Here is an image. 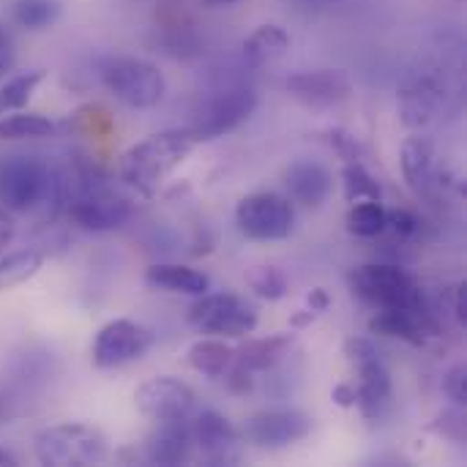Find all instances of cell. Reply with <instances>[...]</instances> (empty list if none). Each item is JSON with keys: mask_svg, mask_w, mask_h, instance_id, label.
I'll return each instance as SVG.
<instances>
[{"mask_svg": "<svg viewBox=\"0 0 467 467\" xmlns=\"http://www.w3.org/2000/svg\"><path fill=\"white\" fill-rule=\"evenodd\" d=\"M287 93L306 107H337L353 96V79L342 68L296 71L285 82Z\"/></svg>", "mask_w": 467, "mask_h": 467, "instance_id": "cell-16", "label": "cell"}, {"mask_svg": "<svg viewBox=\"0 0 467 467\" xmlns=\"http://www.w3.org/2000/svg\"><path fill=\"white\" fill-rule=\"evenodd\" d=\"M441 306H443V312L457 326H465V293H462V285H446V287H441Z\"/></svg>", "mask_w": 467, "mask_h": 467, "instance_id": "cell-34", "label": "cell"}, {"mask_svg": "<svg viewBox=\"0 0 467 467\" xmlns=\"http://www.w3.org/2000/svg\"><path fill=\"white\" fill-rule=\"evenodd\" d=\"M145 285L161 293H178V296H205L211 290V279L189 265L178 263H159L145 271Z\"/></svg>", "mask_w": 467, "mask_h": 467, "instance_id": "cell-21", "label": "cell"}, {"mask_svg": "<svg viewBox=\"0 0 467 467\" xmlns=\"http://www.w3.org/2000/svg\"><path fill=\"white\" fill-rule=\"evenodd\" d=\"M134 402L142 416L153 421H172L194 413L197 394L178 378H150L134 391Z\"/></svg>", "mask_w": 467, "mask_h": 467, "instance_id": "cell-14", "label": "cell"}, {"mask_svg": "<svg viewBox=\"0 0 467 467\" xmlns=\"http://www.w3.org/2000/svg\"><path fill=\"white\" fill-rule=\"evenodd\" d=\"M350 287L361 301L378 309H402V306L427 304L421 285L400 265H383V263L358 265L350 274Z\"/></svg>", "mask_w": 467, "mask_h": 467, "instance_id": "cell-6", "label": "cell"}, {"mask_svg": "<svg viewBox=\"0 0 467 467\" xmlns=\"http://www.w3.org/2000/svg\"><path fill=\"white\" fill-rule=\"evenodd\" d=\"M435 430H438L441 435H446V438L457 441V443H462V441H465V419H462V413H460V410H446V413L438 419Z\"/></svg>", "mask_w": 467, "mask_h": 467, "instance_id": "cell-38", "label": "cell"}, {"mask_svg": "<svg viewBox=\"0 0 467 467\" xmlns=\"http://www.w3.org/2000/svg\"><path fill=\"white\" fill-rule=\"evenodd\" d=\"M156 337L150 328L134 320H109L99 328L93 345H90V361L96 369H118L126 364H134L145 358L153 348Z\"/></svg>", "mask_w": 467, "mask_h": 467, "instance_id": "cell-9", "label": "cell"}, {"mask_svg": "<svg viewBox=\"0 0 467 467\" xmlns=\"http://www.w3.org/2000/svg\"><path fill=\"white\" fill-rule=\"evenodd\" d=\"M200 142L202 140L194 129H170L150 134L118 159V175L137 194L153 197L164 178H170L197 150Z\"/></svg>", "mask_w": 467, "mask_h": 467, "instance_id": "cell-2", "label": "cell"}, {"mask_svg": "<svg viewBox=\"0 0 467 467\" xmlns=\"http://www.w3.org/2000/svg\"><path fill=\"white\" fill-rule=\"evenodd\" d=\"M208 8H227V5H233V3H238V0H202Z\"/></svg>", "mask_w": 467, "mask_h": 467, "instance_id": "cell-45", "label": "cell"}, {"mask_svg": "<svg viewBox=\"0 0 467 467\" xmlns=\"http://www.w3.org/2000/svg\"><path fill=\"white\" fill-rule=\"evenodd\" d=\"M386 230L394 233L400 241H405V238H413L419 233V219L410 211H405V208L386 211Z\"/></svg>", "mask_w": 467, "mask_h": 467, "instance_id": "cell-33", "label": "cell"}, {"mask_svg": "<svg viewBox=\"0 0 467 467\" xmlns=\"http://www.w3.org/2000/svg\"><path fill=\"white\" fill-rule=\"evenodd\" d=\"M309 435H312V419L304 410H293V408L260 410L241 430V438L246 443L257 449H268V451L290 449L306 441Z\"/></svg>", "mask_w": 467, "mask_h": 467, "instance_id": "cell-11", "label": "cell"}, {"mask_svg": "<svg viewBox=\"0 0 467 467\" xmlns=\"http://www.w3.org/2000/svg\"><path fill=\"white\" fill-rule=\"evenodd\" d=\"M41 82H44V68L22 71V74L5 79V82L0 85V115L25 109L27 101L33 99V93H36V88H38Z\"/></svg>", "mask_w": 467, "mask_h": 467, "instance_id": "cell-27", "label": "cell"}, {"mask_svg": "<svg viewBox=\"0 0 467 467\" xmlns=\"http://www.w3.org/2000/svg\"><path fill=\"white\" fill-rule=\"evenodd\" d=\"M222 378H224L227 391L235 394V397H246V394L254 391V372H249V369H244V367H238V364H235L233 369H227Z\"/></svg>", "mask_w": 467, "mask_h": 467, "instance_id": "cell-36", "label": "cell"}, {"mask_svg": "<svg viewBox=\"0 0 467 467\" xmlns=\"http://www.w3.org/2000/svg\"><path fill=\"white\" fill-rule=\"evenodd\" d=\"M348 230L358 238H378L386 233V208L380 200H364L353 202L348 211Z\"/></svg>", "mask_w": 467, "mask_h": 467, "instance_id": "cell-29", "label": "cell"}, {"mask_svg": "<svg viewBox=\"0 0 467 467\" xmlns=\"http://www.w3.org/2000/svg\"><path fill=\"white\" fill-rule=\"evenodd\" d=\"M446 104H449L446 85L441 82V77L430 71L410 77L397 93L400 120L413 131H427L430 126H435L443 118Z\"/></svg>", "mask_w": 467, "mask_h": 467, "instance_id": "cell-12", "label": "cell"}, {"mask_svg": "<svg viewBox=\"0 0 467 467\" xmlns=\"http://www.w3.org/2000/svg\"><path fill=\"white\" fill-rule=\"evenodd\" d=\"M358 369V386H356V408L361 410L364 419H378L383 413V408L389 405L394 386H391V375L386 369V364L378 358H369L364 364L356 367Z\"/></svg>", "mask_w": 467, "mask_h": 467, "instance_id": "cell-19", "label": "cell"}, {"mask_svg": "<svg viewBox=\"0 0 467 467\" xmlns=\"http://www.w3.org/2000/svg\"><path fill=\"white\" fill-rule=\"evenodd\" d=\"M14 235H16V222H14V213H11L5 205H0V252H5V246H11Z\"/></svg>", "mask_w": 467, "mask_h": 467, "instance_id": "cell-41", "label": "cell"}, {"mask_svg": "<svg viewBox=\"0 0 467 467\" xmlns=\"http://www.w3.org/2000/svg\"><path fill=\"white\" fill-rule=\"evenodd\" d=\"M16 465H19V460H16L11 451L0 449V467H16Z\"/></svg>", "mask_w": 467, "mask_h": 467, "instance_id": "cell-44", "label": "cell"}, {"mask_svg": "<svg viewBox=\"0 0 467 467\" xmlns=\"http://www.w3.org/2000/svg\"><path fill=\"white\" fill-rule=\"evenodd\" d=\"M55 134V123L38 112H5L0 115V142L5 140H41Z\"/></svg>", "mask_w": 467, "mask_h": 467, "instance_id": "cell-26", "label": "cell"}, {"mask_svg": "<svg viewBox=\"0 0 467 467\" xmlns=\"http://www.w3.org/2000/svg\"><path fill=\"white\" fill-rule=\"evenodd\" d=\"M194 441L189 419H172V421H156V430L142 443L140 454L148 465H183L192 460Z\"/></svg>", "mask_w": 467, "mask_h": 467, "instance_id": "cell-17", "label": "cell"}, {"mask_svg": "<svg viewBox=\"0 0 467 467\" xmlns=\"http://www.w3.org/2000/svg\"><path fill=\"white\" fill-rule=\"evenodd\" d=\"M285 186H287L293 205L320 208L331 194L334 178L317 161H296L285 170Z\"/></svg>", "mask_w": 467, "mask_h": 467, "instance_id": "cell-18", "label": "cell"}, {"mask_svg": "<svg viewBox=\"0 0 467 467\" xmlns=\"http://www.w3.org/2000/svg\"><path fill=\"white\" fill-rule=\"evenodd\" d=\"M345 356L353 367L369 361V358H378V348L372 345V339H364V337H350L345 342Z\"/></svg>", "mask_w": 467, "mask_h": 467, "instance_id": "cell-37", "label": "cell"}, {"mask_svg": "<svg viewBox=\"0 0 467 467\" xmlns=\"http://www.w3.org/2000/svg\"><path fill=\"white\" fill-rule=\"evenodd\" d=\"M328 306H331V296H328L323 287H315V290L306 296V309H309L315 317H323V315L328 312Z\"/></svg>", "mask_w": 467, "mask_h": 467, "instance_id": "cell-42", "label": "cell"}, {"mask_svg": "<svg viewBox=\"0 0 467 467\" xmlns=\"http://www.w3.org/2000/svg\"><path fill=\"white\" fill-rule=\"evenodd\" d=\"M192 441L208 465H238L244 457V438L219 410H202L189 421Z\"/></svg>", "mask_w": 467, "mask_h": 467, "instance_id": "cell-13", "label": "cell"}, {"mask_svg": "<svg viewBox=\"0 0 467 467\" xmlns=\"http://www.w3.org/2000/svg\"><path fill=\"white\" fill-rule=\"evenodd\" d=\"M16 63V47H14V38L11 33L0 25V77H5Z\"/></svg>", "mask_w": 467, "mask_h": 467, "instance_id": "cell-39", "label": "cell"}, {"mask_svg": "<svg viewBox=\"0 0 467 467\" xmlns=\"http://www.w3.org/2000/svg\"><path fill=\"white\" fill-rule=\"evenodd\" d=\"M257 109V93L246 85H230L222 90H213L197 109L194 131L200 140H216L230 131H235L241 123H246Z\"/></svg>", "mask_w": 467, "mask_h": 467, "instance_id": "cell-10", "label": "cell"}, {"mask_svg": "<svg viewBox=\"0 0 467 467\" xmlns=\"http://www.w3.org/2000/svg\"><path fill=\"white\" fill-rule=\"evenodd\" d=\"M296 342V334H274V337H263V339H246L238 350H235V361L238 367L249 369V372H271L276 364L285 361V356L290 353Z\"/></svg>", "mask_w": 467, "mask_h": 467, "instance_id": "cell-22", "label": "cell"}, {"mask_svg": "<svg viewBox=\"0 0 467 467\" xmlns=\"http://www.w3.org/2000/svg\"><path fill=\"white\" fill-rule=\"evenodd\" d=\"M63 211L77 227L88 233H112L131 219V200L104 181L99 186L68 194Z\"/></svg>", "mask_w": 467, "mask_h": 467, "instance_id": "cell-8", "label": "cell"}, {"mask_svg": "<svg viewBox=\"0 0 467 467\" xmlns=\"http://www.w3.org/2000/svg\"><path fill=\"white\" fill-rule=\"evenodd\" d=\"M101 85L112 93L120 104L131 109H150L167 93V79L161 68L150 60L118 55L101 63Z\"/></svg>", "mask_w": 467, "mask_h": 467, "instance_id": "cell-4", "label": "cell"}, {"mask_svg": "<svg viewBox=\"0 0 467 467\" xmlns=\"http://www.w3.org/2000/svg\"><path fill=\"white\" fill-rule=\"evenodd\" d=\"M369 331L378 337L402 339L413 348H424L430 339L441 337V320L427 304L402 306V309H380L369 320Z\"/></svg>", "mask_w": 467, "mask_h": 467, "instance_id": "cell-15", "label": "cell"}, {"mask_svg": "<svg viewBox=\"0 0 467 467\" xmlns=\"http://www.w3.org/2000/svg\"><path fill=\"white\" fill-rule=\"evenodd\" d=\"M19 413H22L19 400H16L11 391H5V389L0 386V427H3V424H11Z\"/></svg>", "mask_w": 467, "mask_h": 467, "instance_id": "cell-40", "label": "cell"}, {"mask_svg": "<svg viewBox=\"0 0 467 467\" xmlns=\"http://www.w3.org/2000/svg\"><path fill=\"white\" fill-rule=\"evenodd\" d=\"M0 205L36 222H55L63 211V178L41 156H0Z\"/></svg>", "mask_w": 467, "mask_h": 467, "instance_id": "cell-1", "label": "cell"}, {"mask_svg": "<svg viewBox=\"0 0 467 467\" xmlns=\"http://www.w3.org/2000/svg\"><path fill=\"white\" fill-rule=\"evenodd\" d=\"M402 175L408 181V186L416 194H427L430 186L435 183L438 175V153H435V142L427 134H413L402 142Z\"/></svg>", "mask_w": 467, "mask_h": 467, "instance_id": "cell-20", "label": "cell"}, {"mask_svg": "<svg viewBox=\"0 0 467 467\" xmlns=\"http://www.w3.org/2000/svg\"><path fill=\"white\" fill-rule=\"evenodd\" d=\"M186 358H189L194 372H200L205 378H222L233 367L235 350L219 337H205V339H197L186 350Z\"/></svg>", "mask_w": 467, "mask_h": 467, "instance_id": "cell-24", "label": "cell"}, {"mask_svg": "<svg viewBox=\"0 0 467 467\" xmlns=\"http://www.w3.org/2000/svg\"><path fill=\"white\" fill-rule=\"evenodd\" d=\"M238 233L257 244L285 241L296 230V205L290 197L276 192L246 194L235 208Z\"/></svg>", "mask_w": 467, "mask_h": 467, "instance_id": "cell-7", "label": "cell"}, {"mask_svg": "<svg viewBox=\"0 0 467 467\" xmlns=\"http://www.w3.org/2000/svg\"><path fill=\"white\" fill-rule=\"evenodd\" d=\"M342 186H345V200L350 205L383 197L380 183L375 181V175L361 161H345V167H342Z\"/></svg>", "mask_w": 467, "mask_h": 467, "instance_id": "cell-28", "label": "cell"}, {"mask_svg": "<svg viewBox=\"0 0 467 467\" xmlns=\"http://www.w3.org/2000/svg\"><path fill=\"white\" fill-rule=\"evenodd\" d=\"M246 285L249 290L263 298V301H282L290 293V279L282 268L276 265H257L246 274Z\"/></svg>", "mask_w": 467, "mask_h": 467, "instance_id": "cell-30", "label": "cell"}, {"mask_svg": "<svg viewBox=\"0 0 467 467\" xmlns=\"http://www.w3.org/2000/svg\"><path fill=\"white\" fill-rule=\"evenodd\" d=\"M331 400L339 408H356V386L353 383H337L331 391Z\"/></svg>", "mask_w": 467, "mask_h": 467, "instance_id": "cell-43", "label": "cell"}, {"mask_svg": "<svg viewBox=\"0 0 467 467\" xmlns=\"http://www.w3.org/2000/svg\"><path fill=\"white\" fill-rule=\"evenodd\" d=\"M11 16L25 30H44L57 22L60 3L57 0H14Z\"/></svg>", "mask_w": 467, "mask_h": 467, "instance_id": "cell-31", "label": "cell"}, {"mask_svg": "<svg viewBox=\"0 0 467 467\" xmlns=\"http://www.w3.org/2000/svg\"><path fill=\"white\" fill-rule=\"evenodd\" d=\"M443 394L457 405V408H465L467 405V369L460 367H451L443 378Z\"/></svg>", "mask_w": 467, "mask_h": 467, "instance_id": "cell-35", "label": "cell"}, {"mask_svg": "<svg viewBox=\"0 0 467 467\" xmlns=\"http://www.w3.org/2000/svg\"><path fill=\"white\" fill-rule=\"evenodd\" d=\"M36 460L49 467H93L109 460L101 430L90 424H55L36 435Z\"/></svg>", "mask_w": 467, "mask_h": 467, "instance_id": "cell-3", "label": "cell"}, {"mask_svg": "<svg viewBox=\"0 0 467 467\" xmlns=\"http://www.w3.org/2000/svg\"><path fill=\"white\" fill-rule=\"evenodd\" d=\"M186 320L194 331L219 339H244L257 328V309L235 293H205L189 306Z\"/></svg>", "mask_w": 467, "mask_h": 467, "instance_id": "cell-5", "label": "cell"}, {"mask_svg": "<svg viewBox=\"0 0 467 467\" xmlns=\"http://www.w3.org/2000/svg\"><path fill=\"white\" fill-rule=\"evenodd\" d=\"M44 265L41 249H16L11 254H0V290H11L27 279H33Z\"/></svg>", "mask_w": 467, "mask_h": 467, "instance_id": "cell-25", "label": "cell"}, {"mask_svg": "<svg viewBox=\"0 0 467 467\" xmlns=\"http://www.w3.org/2000/svg\"><path fill=\"white\" fill-rule=\"evenodd\" d=\"M290 49V36L285 27L279 25H260L254 27L246 41H244V57L252 63V66H265V63H274L279 57H285Z\"/></svg>", "mask_w": 467, "mask_h": 467, "instance_id": "cell-23", "label": "cell"}, {"mask_svg": "<svg viewBox=\"0 0 467 467\" xmlns=\"http://www.w3.org/2000/svg\"><path fill=\"white\" fill-rule=\"evenodd\" d=\"M326 142L345 159V161H361V145L356 142V137L345 129H328L326 131Z\"/></svg>", "mask_w": 467, "mask_h": 467, "instance_id": "cell-32", "label": "cell"}]
</instances>
